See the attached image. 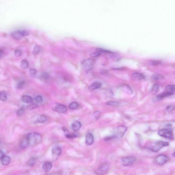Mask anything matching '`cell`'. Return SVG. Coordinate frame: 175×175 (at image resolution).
I'll return each instance as SVG.
<instances>
[{"mask_svg":"<svg viewBox=\"0 0 175 175\" xmlns=\"http://www.w3.org/2000/svg\"><path fill=\"white\" fill-rule=\"evenodd\" d=\"M7 99V94L4 91L0 92V100L2 101H6Z\"/></svg>","mask_w":175,"mask_h":175,"instance_id":"cell-27","label":"cell"},{"mask_svg":"<svg viewBox=\"0 0 175 175\" xmlns=\"http://www.w3.org/2000/svg\"><path fill=\"white\" fill-rule=\"evenodd\" d=\"M28 143V145L33 146L39 144L42 140V137L39 133H30L26 136Z\"/></svg>","mask_w":175,"mask_h":175,"instance_id":"cell-1","label":"cell"},{"mask_svg":"<svg viewBox=\"0 0 175 175\" xmlns=\"http://www.w3.org/2000/svg\"><path fill=\"white\" fill-rule=\"evenodd\" d=\"M109 167L106 162L103 163L96 170L95 173L98 175H104L106 174L109 169Z\"/></svg>","mask_w":175,"mask_h":175,"instance_id":"cell-8","label":"cell"},{"mask_svg":"<svg viewBox=\"0 0 175 175\" xmlns=\"http://www.w3.org/2000/svg\"><path fill=\"white\" fill-rule=\"evenodd\" d=\"M175 108V106L173 105H169L167 106L166 109L167 112H170L174 110Z\"/></svg>","mask_w":175,"mask_h":175,"instance_id":"cell-39","label":"cell"},{"mask_svg":"<svg viewBox=\"0 0 175 175\" xmlns=\"http://www.w3.org/2000/svg\"><path fill=\"white\" fill-rule=\"evenodd\" d=\"M136 159L135 157L129 156L124 157L121 159V161L123 166H128L132 165L136 161Z\"/></svg>","mask_w":175,"mask_h":175,"instance_id":"cell-7","label":"cell"},{"mask_svg":"<svg viewBox=\"0 0 175 175\" xmlns=\"http://www.w3.org/2000/svg\"><path fill=\"white\" fill-rule=\"evenodd\" d=\"M96 50L97 51H98V52H102L107 53H111L113 52L111 51H109V50L102 49V48H97Z\"/></svg>","mask_w":175,"mask_h":175,"instance_id":"cell-35","label":"cell"},{"mask_svg":"<svg viewBox=\"0 0 175 175\" xmlns=\"http://www.w3.org/2000/svg\"><path fill=\"white\" fill-rule=\"evenodd\" d=\"M65 136L67 138H69V139H72V138L77 137L78 136H79V134L77 133H74L71 134H66Z\"/></svg>","mask_w":175,"mask_h":175,"instance_id":"cell-29","label":"cell"},{"mask_svg":"<svg viewBox=\"0 0 175 175\" xmlns=\"http://www.w3.org/2000/svg\"><path fill=\"white\" fill-rule=\"evenodd\" d=\"M78 106V104L77 102H73L71 103L69 105V108L71 109H77Z\"/></svg>","mask_w":175,"mask_h":175,"instance_id":"cell-33","label":"cell"},{"mask_svg":"<svg viewBox=\"0 0 175 175\" xmlns=\"http://www.w3.org/2000/svg\"><path fill=\"white\" fill-rule=\"evenodd\" d=\"M42 78L45 80H47L49 78V74L47 73H44L42 75Z\"/></svg>","mask_w":175,"mask_h":175,"instance_id":"cell-37","label":"cell"},{"mask_svg":"<svg viewBox=\"0 0 175 175\" xmlns=\"http://www.w3.org/2000/svg\"><path fill=\"white\" fill-rule=\"evenodd\" d=\"M25 82L24 81H21L17 85V87L18 89H21L24 87V85H25Z\"/></svg>","mask_w":175,"mask_h":175,"instance_id":"cell-42","label":"cell"},{"mask_svg":"<svg viewBox=\"0 0 175 175\" xmlns=\"http://www.w3.org/2000/svg\"><path fill=\"white\" fill-rule=\"evenodd\" d=\"M94 141V137L92 134L90 133H87L86 135V144L87 145H92Z\"/></svg>","mask_w":175,"mask_h":175,"instance_id":"cell-14","label":"cell"},{"mask_svg":"<svg viewBox=\"0 0 175 175\" xmlns=\"http://www.w3.org/2000/svg\"><path fill=\"white\" fill-rule=\"evenodd\" d=\"M54 110L58 113H65L67 112V108L64 105L59 104L55 107Z\"/></svg>","mask_w":175,"mask_h":175,"instance_id":"cell-12","label":"cell"},{"mask_svg":"<svg viewBox=\"0 0 175 175\" xmlns=\"http://www.w3.org/2000/svg\"><path fill=\"white\" fill-rule=\"evenodd\" d=\"M25 112V108L23 107H22L18 110L17 112V115L18 117L21 116L24 114Z\"/></svg>","mask_w":175,"mask_h":175,"instance_id":"cell-34","label":"cell"},{"mask_svg":"<svg viewBox=\"0 0 175 175\" xmlns=\"http://www.w3.org/2000/svg\"><path fill=\"white\" fill-rule=\"evenodd\" d=\"M132 77L135 80H140L145 78V76L143 74L140 73H134L132 74Z\"/></svg>","mask_w":175,"mask_h":175,"instance_id":"cell-13","label":"cell"},{"mask_svg":"<svg viewBox=\"0 0 175 175\" xmlns=\"http://www.w3.org/2000/svg\"><path fill=\"white\" fill-rule=\"evenodd\" d=\"M3 54V50L1 49H0V58H1Z\"/></svg>","mask_w":175,"mask_h":175,"instance_id":"cell-47","label":"cell"},{"mask_svg":"<svg viewBox=\"0 0 175 175\" xmlns=\"http://www.w3.org/2000/svg\"><path fill=\"white\" fill-rule=\"evenodd\" d=\"M63 130L65 132H66L67 131V130H68V129H66V128H65V127H63Z\"/></svg>","mask_w":175,"mask_h":175,"instance_id":"cell-48","label":"cell"},{"mask_svg":"<svg viewBox=\"0 0 175 175\" xmlns=\"http://www.w3.org/2000/svg\"><path fill=\"white\" fill-rule=\"evenodd\" d=\"M173 95L172 93H169V92H165L164 93H161L159 95H157L154 98L152 99V101L153 102H156L161 100L163 99L164 98Z\"/></svg>","mask_w":175,"mask_h":175,"instance_id":"cell-10","label":"cell"},{"mask_svg":"<svg viewBox=\"0 0 175 175\" xmlns=\"http://www.w3.org/2000/svg\"><path fill=\"white\" fill-rule=\"evenodd\" d=\"M159 90V86L157 84H155L152 87L151 92L152 94L156 95Z\"/></svg>","mask_w":175,"mask_h":175,"instance_id":"cell-28","label":"cell"},{"mask_svg":"<svg viewBox=\"0 0 175 175\" xmlns=\"http://www.w3.org/2000/svg\"><path fill=\"white\" fill-rule=\"evenodd\" d=\"M11 159L8 156H4L2 158V163L4 166H6L9 164Z\"/></svg>","mask_w":175,"mask_h":175,"instance_id":"cell-21","label":"cell"},{"mask_svg":"<svg viewBox=\"0 0 175 175\" xmlns=\"http://www.w3.org/2000/svg\"><path fill=\"white\" fill-rule=\"evenodd\" d=\"M166 92H169L174 94L175 93V85H170L167 86L165 89Z\"/></svg>","mask_w":175,"mask_h":175,"instance_id":"cell-20","label":"cell"},{"mask_svg":"<svg viewBox=\"0 0 175 175\" xmlns=\"http://www.w3.org/2000/svg\"><path fill=\"white\" fill-rule=\"evenodd\" d=\"M40 50H41V48L40 47L38 46H36L35 47L33 50V54L34 55L38 54L40 52Z\"/></svg>","mask_w":175,"mask_h":175,"instance_id":"cell-32","label":"cell"},{"mask_svg":"<svg viewBox=\"0 0 175 175\" xmlns=\"http://www.w3.org/2000/svg\"><path fill=\"white\" fill-rule=\"evenodd\" d=\"M52 167V164L51 162L47 161L43 164V169L45 172H48L50 171Z\"/></svg>","mask_w":175,"mask_h":175,"instance_id":"cell-15","label":"cell"},{"mask_svg":"<svg viewBox=\"0 0 175 175\" xmlns=\"http://www.w3.org/2000/svg\"><path fill=\"white\" fill-rule=\"evenodd\" d=\"M152 79L155 80H159L163 79L164 78V76L158 74H155L152 76Z\"/></svg>","mask_w":175,"mask_h":175,"instance_id":"cell-24","label":"cell"},{"mask_svg":"<svg viewBox=\"0 0 175 175\" xmlns=\"http://www.w3.org/2000/svg\"><path fill=\"white\" fill-rule=\"evenodd\" d=\"M169 160V158L166 155L161 154L156 158L155 161L158 165H163L168 161Z\"/></svg>","mask_w":175,"mask_h":175,"instance_id":"cell-9","label":"cell"},{"mask_svg":"<svg viewBox=\"0 0 175 175\" xmlns=\"http://www.w3.org/2000/svg\"><path fill=\"white\" fill-rule=\"evenodd\" d=\"M106 104L108 105L112 106H118L119 104V102L116 101H110L107 102L106 103Z\"/></svg>","mask_w":175,"mask_h":175,"instance_id":"cell-31","label":"cell"},{"mask_svg":"<svg viewBox=\"0 0 175 175\" xmlns=\"http://www.w3.org/2000/svg\"><path fill=\"white\" fill-rule=\"evenodd\" d=\"M22 100L25 103H32L33 101V98L28 96H24L22 98Z\"/></svg>","mask_w":175,"mask_h":175,"instance_id":"cell-19","label":"cell"},{"mask_svg":"<svg viewBox=\"0 0 175 175\" xmlns=\"http://www.w3.org/2000/svg\"><path fill=\"white\" fill-rule=\"evenodd\" d=\"M4 156V153H3V151L0 150V159L2 158Z\"/></svg>","mask_w":175,"mask_h":175,"instance_id":"cell-46","label":"cell"},{"mask_svg":"<svg viewBox=\"0 0 175 175\" xmlns=\"http://www.w3.org/2000/svg\"><path fill=\"white\" fill-rule=\"evenodd\" d=\"M111 57L115 61H118L121 59V56L118 53L116 52L111 53Z\"/></svg>","mask_w":175,"mask_h":175,"instance_id":"cell-23","label":"cell"},{"mask_svg":"<svg viewBox=\"0 0 175 175\" xmlns=\"http://www.w3.org/2000/svg\"><path fill=\"white\" fill-rule=\"evenodd\" d=\"M36 159L35 158L32 157L30 158L27 161V165L28 166H33L35 164Z\"/></svg>","mask_w":175,"mask_h":175,"instance_id":"cell-26","label":"cell"},{"mask_svg":"<svg viewBox=\"0 0 175 175\" xmlns=\"http://www.w3.org/2000/svg\"><path fill=\"white\" fill-rule=\"evenodd\" d=\"M81 123L78 121H76L74 122L72 125V128L73 130L75 131H78L81 127Z\"/></svg>","mask_w":175,"mask_h":175,"instance_id":"cell-16","label":"cell"},{"mask_svg":"<svg viewBox=\"0 0 175 175\" xmlns=\"http://www.w3.org/2000/svg\"><path fill=\"white\" fill-rule=\"evenodd\" d=\"M37 121L38 123H43L46 122L47 121L48 118L46 116L43 115H40L37 117Z\"/></svg>","mask_w":175,"mask_h":175,"instance_id":"cell-22","label":"cell"},{"mask_svg":"<svg viewBox=\"0 0 175 175\" xmlns=\"http://www.w3.org/2000/svg\"><path fill=\"white\" fill-rule=\"evenodd\" d=\"M101 54L99 52H96L93 53L91 54L90 56L92 57H98Z\"/></svg>","mask_w":175,"mask_h":175,"instance_id":"cell-41","label":"cell"},{"mask_svg":"<svg viewBox=\"0 0 175 175\" xmlns=\"http://www.w3.org/2000/svg\"><path fill=\"white\" fill-rule=\"evenodd\" d=\"M21 67L23 69H26L28 68V63L27 61L26 60H23L21 62Z\"/></svg>","mask_w":175,"mask_h":175,"instance_id":"cell-30","label":"cell"},{"mask_svg":"<svg viewBox=\"0 0 175 175\" xmlns=\"http://www.w3.org/2000/svg\"><path fill=\"white\" fill-rule=\"evenodd\" d=\"M169 143L167 142L163 141H157L150 143L148 145V148L154 152L159 151L163 147L169 146Z\"/></svg>","mask_w":175,"mask_h":175,"instance_id":"cell-2","label":"cell"},{"mask_svg":"<svg viewBox=\"0 0 175 175\" xmlns=\"http://www.w3.org/2000/svg\"><path fill=\"white\" fill-rule=\"evenodd\" d=\"M35 100L37 103H41L43 101V99L41 96H38L35 98Z\"/></svg>","mask_w":175,"mask_h":175,"instance_id":"cell-38","label":"cell"},{"mask_svg":"<svg viewBox=\"0 0 175 175\" xmlns=\"http://www.w3.org/2000/svg\"><path fill=\"white\" fill-rule=\"evenodd\" d=\"M95 63V61L94 59L90 58L82 61L81 62V65L83 68V70L86 72H88L92 69Z\"/></svg>","mask_w":175,"mask_h":175,"instance_id":"cell-4","label":"cell"},{"mask_svg":"<svg viewBox=\"0 0 175 175\" xmlns=\"http://www.w3.org/2000/svg\"><path fill=\"white\" fill-rule=\"evenodd\" d=\"M29 33L25 30H16L11 33L12 37L16 39H19L23 37L28 36Z\"/></svg>","mask_w":175,"mask_h":175,"instance_id":"cell-6","label":"cell"},{"mask_svg":"<svg viewBox=\"0 0 175 175\" xmlns=\"http://www.w3.org/2000/svg\"><path fill=\"white\" fill-rule=\"evenodd\" d=\"M158 133L159 136L168 139L173 140L174 138L173 130L172 128H167L161 129L159 131Z\"/></svg>","mask_w":175,"mask_h":175,"instance_id":"cell-3","label":"cell"},{"mask_svg":"<svg viewBox=\"0 0 175 175\" xmlns=\"http://www.w3.org/2000/svg\"><path fill=\"white\" fill-rule=\"evenodd\" d=\"M172 156L174 157H175V152H174L172 154Z\"/></svg>","mask_w":175,"mask_h":175,"instance_id":"cell-49","label":"cell"},{"mask_svg":"<svg viewBox=\"0 0 175 175\" xmlns=\"http://www.w3.org/2000/svg\"><path fill=\"white\" fill-rule=\"evenodd\" d=\"M62 149L60 147L56 145L53 147L52 150V153L54 156H59L61 154Z\"/></svg>","mask_w":175,"mask_h":175,"instance_id":"cell-11","label":"cell"},{"mask_svg":"<svg viewBox=\"0 0 175 175\" xmlns=\"http://www.w3.org/2000/svg\"><path fill=\"white\" fill-rule=\"evenodd\" d=\"M161 62L158 61L153 60L151 61L150 62V64L154 66L159 65L161 64Z\"/></svg>","mask_w":175,"mask_h":175,"instance_id":"cell-40","label":"cell"},{"mask_svg":"<svg viewBox=\"0 0 175 175\" xmlns=\"http://www.w3.org/2000/svg\"><path fill=\"white\" fill-rule=\"evenodd\" d=\"M102 86V84L100 82H95L92 83L89 86V88L92 90H95L99 88Z\"/></svg>","mask_w":175,"mask_h":175,"instance_id":"cell-17","label":"cell"},{"mask_svg":"<svg viewBox=\"0 0 175 175\" xmlns=\"http://www.w3.org/2000/svg\"><path fill=\"white\" fill-rule=\"evenodd\" d=\"M28 146V144L26 136L22 140L20 143V146L22 149H25Z\"/></svg>","mask_w":175,"mask_h":175,"instance_id":"cell-18","label":"cell"},{"mask_svg":"<svg viewBox=\"0 0 175 175\" xmlns=\"http://www.w3.org/2000/svg\"><path fill=\"white\" fill-rule=\"evenodd\" d=\"M30 75L33 76L35 75L37 73V71L36 70L34 69H30L29 71Z\"/></svg>","mask_w":175,"mask_h":175,"instance_id":"cell-43","label":"cell"},{"mask_svg":"<svg viewBox=\"0 0 175 175\" xmlns=\"http://www.w3.org/2000/svg\"><path fill=\"white\" fill-rule=\"evenodd\" d=\"M14 55L16 57H19L22 54L21 50L19 49H16L14 52Z\"/></svg>","mask_w":175,"mask_h":175,"instance_id":"cell-36","label":"cell"},{"mask_svg":"<svg viewBox=\"0 0 175 175\" xmlns=\"http://www.w3.org/2000/svg\"><path fill=\"white\" fill-rule=\"evenodd\" d=\"M123 88L124 90L125 91V92L128 93V94H132L133 91L132 89L130 87V86L128 85H123Z\"/></svg>","mask_w":175,"mask_h":175,"instance_id":"cell-25","label":"cell"},{"mask_svg":"<svg viewBox=\"0 0 175 175\" xmlns=\"http://www.w3.org/2000/svg\"><path fill=\"white\" fill-rule=\"evenodd\" d=\"M37 105L35 104H31L29 105L28 106V108L29 109H34L37 107Z\"/></svg>","mask_w":175,"mask_h":175,"instance_id":"cell-44","label":"cell"},{"mask_svg":"<svg viewBox=\"0 0 175 175\" xmlns=\"http://www.w3.org/2000/svg\"><path fill=\"white\" fill-rule=\"evenodd\" d=\"M94 114H95L94 116H95V118H96L97 119L99 118L100 115V112H99V111H97V112H95Z\"/></svg>","mask_w":175,"mask_h":175,"instance_id":"cell-45","label":"cell"},{"mask_svg":"<svg viewBox=\"0 0 175 175\" xmlns=\"http://www.w3.org/2000/svg\"><path fill=\"white\" fill-rule=\"evenodd\" d=\"M127 130V127L124 125L117 126L115 129L113 134L112 135L115 139L122 138L126 132Z\"/></svg>","mask_w":175,"mask_h":175,"instance_id":"cell-5","label":"cell"}]
</instances>
